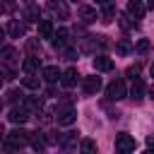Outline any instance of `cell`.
<instances>
[{
    "label": "cell",
    "instance_id": "6da1fadb",
    "mask_svg": "<svg viewBox=\"0 0 154 154\" xmlns=\"http://www.w3.org/2000/svg\"><path fill=\"white\" fill-rule=\"evenodd\" d=\"M5 140H7V147H10V149H22V147L29 142V132H26L24 128H14L10 135H5Z\"/></svg>",
    "mask_w": 154,
    "mask_h": 154
},
{
    "label": "cell",
    "instance_id": "7a4b0ae2",
    "mask_svg": "<svg viewBox=\"0 0 154 154\" xmlns=\"http://www.w3.org/2000/svg\"><path fill=\"white\" fill-rule=\"evenodd\" d=\"M106 96H108L111 101H120V99H125V96H128V87H125V82H123V79H113V82L106 87Z\"/></svg>",
    "mask_w": 154,
    "mask_h": 154
},
{
    "label": "cell",
    "instance_id": "3957f363",
    "mask_svg": "<svg viewBox=\"0 0 154 154\" xmlns=\"http://www.w3.org/2000/svg\"><path fill=\"white\" fill-rule=\"evenodd\" d=\"M135 147H137V142H135L132 135H128V132H118L116 135V149L118 152L128 154V152H135Z\"/></svg>",
    "mask_w": 154,
    "mask_h": 154
},
{
    "label": "cell",
    "instance_id": "277c9868",
    "mask_svg": "<svg viewBox=\"0 0 154 154\" xmlns=\"http://www.w3.org/2000/svg\"><path fill=\"white\" fill-rule=\"evenodd\" d=\"M144 91H147L144 82H142L140 77H135V79H132V87H130V99H132V101H142V99H144Z\"/></svg>",
    "mask_w": 154,
    "mask_h": 154
},
{
    "label": "cell",
    "instance_id": "5b68a950",
    "mask_svg": "<svg viewBox=\"0 0 154 154\" xmlns=\"http://www.w3.org/2000/svg\"><path fill=\"white\" fill-rule=\"evenodd\" d=\"M75 120H77V113L72 108H67V106L58 108V125H72Z\"/></svg>",
    "mask_w": 154,
    "mask_h": 154
},
{
    "label": "cell",
    "instance_id": "8992f818",
    "mask_svg": "<svg viewBox=\"0 0 154 154\" xmlns=\"http://www.w3.org/2000/svg\"><path fill=\"white\" fill-rule=\"evenodd\" d=\"M38 67H41V58H38V55H29V58L22 60V70L29 72V75H36Z\"/></svg>",
    "mask_w": 154,
    "mask_h": 154
},
{
    "label": "cell",
    "instance_id": "52a82bcc",
    "mask_svg": "<svg viewBox=\"0 0 154 154\" xmlns=\"http://www.w3.org/2000/svg\"><path fill=\"white\" fill-rule=\"evenodd\" d=\"M48 10H51L53 14H58L60 19H67V17H70V12H67V5H65L63 0H48Z\"/></svg>",
    "mask_w": 154,
    "mask_h": 154
},
{
    "label": "cell",
    "instance_id": "ba28073f",
    "mask_svg": "<svg viewBox=\"0 0 154 154\" xmlns=\"http://www.w3.org/2000/svg\"><path fill=\"white\" fill-rule=\"evenodd\" d=\"M128 14L135 17V19H142L144 17V2L142 0H130L128 2Z\"/></svg>",
    "mask_w": 154,
    "mask_h": 154
},
{
    "label": "cell",
    "instance_id": "9c48e42d",
    "mask_svg": "<svg viewBox=\"0 0 154 154\" xmlns=\"http://www.w3.org/2000/svg\"><path fill=\"white\" fill-rule=\"evenodd\" d=\"M79 19H82L84 24H91V22H96V19H99V14H96V10H94V7L82 5V7H79Z\"/></svg>",
    "mask_w": 154,
    "mask_h": 154
},
{
    "label": "cell",
    "instance_id": "30bf717a",
    "mask_svg": "<svg viewBox=\"0 0 154 154\" xmlns=\"http://www.w3.org/2000/svg\"><path fill=\"white\" fill-rule=\"evenodd\" d=\"M94 70H99V72H111V70H113V60L106 58V55H96V58H94Z\"/></svg>",
    "mask_w": 154,
    "mask_h": 154
},
{
    "label": "cell",
    "instance_id": "8fae6325",
    "mask_svg": "<svg viewBox=\"0 0 154 154\" xmlns=\"http://www.w3.org/2000/svg\"><path fill=\"white\" fill-rule=\"evenodd\" d=\"M0 58H2V63H5V65L14 67V63H17V51H14L12 46H5V48L0 51Z\"/></svg>",
    "mask_w": 154,
    "mask_h": 154
},
{
    "label": "cell",
    "instance_id": "7c38bea8",
    "mask_svg": "<svg viewBox=\"0 0 154 154\" xmlns=\"http://www.w3.org/2000/svg\"><path fill=\"white\" fill-rule=\"evenodd\" d=\"M77 77H79V75H77V70H75V67H70V70H65V72L60 75V82H63V87H67V89H70V87H75V84H77Z\"/></svg>",
    "mask_w": 154,
    "mask_h": 154
},
{
    "label": "cell",
    "instance_id": "4fadbf2b",
    "mask_svg": "<svg viewBox=\"0 0 154 154\" xmlns=\"http://www.w3.org/2000/svg\"><path fill=\"white\" fill-rule=\"evenodd\" d=\"M26 118H29V108H26V106L10 111V120H12V123H19V125H22V123H26Z\"/></svg>",
    "mask_w": 154,
    "mask_h": 154
},
{
    "label": "cell",
    "instance_id": "5bb4252c",
    "mask_svg": "<svg viewBox=\"0 0 154 154\" xmlns=\"http://www.w3.org/2000/svg\"><path fill=\"white\" fill-rule=\"evenodd\" d=\"M38 34H41V38H53V34H55L53 22L51 19H41L38 22Z\"/></svg>",
    "mask_w": 154,
    "mask_h": 154
},
{
    "label": "cell",
    "instance_id": "9a60e30c",
    "mask_svg": "<svg viewBox=\"0 0 154 154\" xmlns=\"http://www.w3.org/2000/svg\"><path fill=\"white\" fill-rule=\"evenodd\" d=\"M82 87H84L87 94H96V91L101 89V79H99V77H84Z\"/></svg>",
    "mask_w": 154,
    "mask_h": 154
},
{
    "label": "cell",
    "instance_id": "2e32d148",
    "mask_svg": "<svg viewBox=\"0 0 154 154\" xmlns=\"http://www.w3.org/2000/svg\"><path fill=\"white\" fill-rule=\"evenodd\" d=\"M7 34H10L12 38H19V36H24V24H22V22H17V19H12V22L7 24Z\"/></svg>",
    "mask_w": 154,
    "mask_h": 154
},
{
    "label": "cell",
    "instance_id": "e0dca14e",
    "mask_svg": "<svg viewBox=\"0 0 154 154\" xmlns=\"http://www.w3.org/2000/svg\"><path fill=\"white\" fill-rule=\"evenodd\" d=\"M60 75H63V72H60L55 65L43 67V77H46V82H51V84H53V82H58V79H60Z\"/></svg>",
    "mask_w": 154,
    "mask_h": 154
},
{
    "label": "cell",
    "instance_id": "ac0fdd59",
    "mask_svg": "<svg viewBox=\"0 0 154 154\" xmlns=\"http://www.w3.org/2000/svg\"><path fill=\"white\" fill-rule=\"evenodd\" d=\"M65 41H67V29H63V26H60V29L53 34V46H55V48H63V46H65Z\"/></svg>",
    "mask_w": 154,
    "mask_h": 154
},
{
    "label": "cell",
    "instance_id": "d6986e66",
    "mask_svg": "<svg viewBox=\"0 0 154 154\" xmlns=\"http://www.w3.org/2000/svg\"><path fill=\"white\" fill-rule=\"evenodd\" d=\"M22 84L26 89H38L41 87V79H38V75H29L26 72V77H22Z\"/></svg>",
    "mask_w": 154,
    "mask_h": 154
},
{
    "label": "cell",
    "instance_id": "ffe728a7",
    "mask_svg": "<svg viewBox=\"0 0 154 154\" xmlns=\"http://www.w3.org/2000/svg\"><path fill=\"white\" fill-rule=\"evenodd\" d=\"M29 142H31V147H34V149H38V152L46 147V142H43L41 132H34V135H29Z\"/></svg>",
    "mask_w": 154,
    "mask_h": 154
},
{
    "label": "cell",
    "instance_id": "44dd1931",
    "mask_svg": "<svg viewBox=\"0 0 154 154\" xmlns=\"http://www.w3.org/2000/svg\"><path fill=\"white\" fill-rule=\"evenodd\" d=\"M101 7H103V22H113V14H116L113 5H111V2H106V5H101Z\"/></svg>",
    "mask_w": 154,
    "mask_h": 154
},
{
    "label": "cell",
    "instance_id": "7402d4cb",
    "mask_svg": "<svg viewBox=\"0 0 154 154\" xmlns=\"http://www.w3.org/2000/svg\"><path fill=\"white\" fill-rule=\"evenodd\" d=\"M118 24H120L123 29H135V26H137V24H135V22L130 19V14H120V19H118Z\"/></svg>",
    "mask_w": 154,
    "mask_h": 154
},
{
    "label": "cell",
    "instance_id": "603a6c76",
    "mask_svg": "<svg viewBox=\"0 0 154 154\" xmlns=\"http://www.w3.org/2000/svg\"><path fill=\"white\" fill-rule=\"evenodd\" d=\"M26 51H29L31 55H38V53H41V46H38V41H36V38H29V41H26Z\"/></svg>",
    "mask_w": 154,
    "mask_h": 154
},
{
    "label": "cell",
    "instance_id": "cb8c5ba5",
    "mask_svg": "<svg viewBox=\"0 0 154 154\" xmlns=\"http://www.w3.org/2000/svg\"><path fill=\"white\" fill-rule=\"evenodd\" d=\"M147 51H149V41H147V38H140V41L135 43V53H140V55H144Z\"/></svg>",
    "mask_w": 154,
    "mask_h": 154
},
{
    "label": "cell",
    "instance_id": "d4e9b609",
    "mask_svg": "<svg viewBox=\"0 0 154 154\" xmlns=\"http://www.w3.org/2000/svg\"><path fill=\"white\" fill-rule=\"evenodd\" d=\"M82 152H87V154H91V152H96V142L94 140H82Z\"/></svg>",
    "mask_w": 154,
    "mask_h": 154
},
{
    "label": "cell",
    "instance_id": "484cf974",
    "mask_svg": "<svg viewBox=\"0 0 154 154\" xmlns=\"http://www.w3.org/2000/svg\"><path fill=\"white\" fill-rule=\"evenodd\" d=\"M116 51L118 53H130V51H135V46H130V41H118Z\"/></svg>",
    "mask_w": 154,
    "mask_h": 154
},
{
    "label": "cell",
    "instance_id": "4316f807",
    "mask_svg": "<svg viewBox=\"0 0 154 154\" xmlns=\"http://www.w3.org/2000/svg\"><path fill=\"white\" fill-rule=\"evenodd\" d=\"M41 103H43V99H26L24 101L26 108H41Z\"/></svg>",
    "mask_w": 154,
    "mask_h": 154
},
{
    "label": "cell",
    "instance_id": "83f0119b",
    "mask_svg": "<svg viewBox=\"0 0 154 154\" xmlns=\"http://www.w3.org/2000/svg\"><path fill=\"white\" fill-rule=\"evenodd\" d=\"M29 22H38V7L29 5Z\"/></svg>",
    "mask_w": 154,
    "mask_h": 154
},
{
    "label": "cell",
    "instance_id": "f1b7e54d",
    "mask_svg": "<svg viewBox=\"0 0 154 154\" xmlns=\"http://www.w3.org/2000/svg\"><path fill=\"white\" fill-rule=\"evenodd\" d=\"M7 96H10V99H12V101H24V99H22V96H24V94H22V91H17V89H12V91H10V94H7Z\"/></svg>",
    "mask_w": 154,
    "mask_h": 154
},
{
    "label": "cell",
    "instance_id": "f546056e",
    "mask_svg": "<svg viewBox=\"0 0 154 154\" xmlns=\"http://www.w3.org/2000/svg\"><path fill=\"white\" fill-rule=\"evenodd\" d=\"M149 99H152V101H154V84H152V87H149Z\"/></svg>",
    "mask_w": 154,
    "mask_h": 154
},
{
    "label": "cell",
    "instance_id": "4dcf8cb0",
    "mask_svg": "<svg viewBox=\"0 0 154 154\" xmlns=\"http://www.w3.org/2000/svg\"><path fill=\"white\" fill-rule=\"evenodd\" d=\"M2 2H5L7 7H12V5H14V0H2Z\"/></svg>",
    "mask_w": 154,
    "mask_h": 154
},
{
    "label": "cell",
    "instance_id": "1f68e13d",
    "mask_svg": "<svg viewBox=\"0 0 154 154\" xmlns=\"http://www.w3.org/2000/svg\"><path fill=\"white\" fill-rule=\"evenodd\" d=\"M5 41V29H0V43Z\"/></svg>",
    "mask_w": 154,
    "mask_h": 154
},
{
    "label": "cell",
    "instance_id": "d6a6232c",
    "mask_svg": "<svg viewBox=\"0 0 154 154\" xmlns=\"http://www.w3.org/2000/svg\"><path fill=\"white\" fill-rule=\"evenodd\" d=\"M5 137V128H2V123H0V140Z\"/></svg>",
    "mask_w": 154,
    "mask_h": 154
},
{
    "label": "cell",
    "instance_id": "836d02e7",
    "mask_svg": "<svg viewBox=\"0 0 154 154\" xmlns=\"http://www.w3.org/2000/svg\"><path fill=\"white\" fill-rule=\"evenodd\" d=\"M96 2H99V5H106V2H111V0H96Z\"/></svg>",
    "mask_w": 154,
    "mask_h": 154
},
{
    "label": "cell",
    "instance_id": "e575fe53",
    "mask_svg": "<svg viewBox=\"0 0 154 154\" xmlns=\"http://www.w3.org/2000/svg\"><path fill=\"white\" fill-rule=\"evenodd\" d=\"M147 5H149V7H152V10H154V0H149V2H147Z\"/></svg>",
    "mask_w": 154,
    "mask_h": 154
},
{
    "label": "cell",
    "instance_id": "d590c367",
    "mask_svg": "<svg viewBox=\"0 0 154 154\" xmlns=\"http://www.w3.org/2000/svg\"><path fill=\"white\" fill-rule=\"evenodd\" d=\"M0 111H2V99H0Z\"/></svg>",
    "mask_w": 154,
    "mask_h": 154
},
{
    "label": "cell",
    "instance_id": "8d00e7d4",
    "mask_svg": "<svg viewBox=\"0 0 154 154\" xmlns=\"http://www.w3.org/2000/svg\"><path fill=\"white\" fill-rule=\"evenodd\" d=\"M152 75H154V65H152Z\"/></svg>",
    "mask_w": 154,
    "mask_h": 154
},
{
    "label": "cell",
    "instance_id": "74e56055",
    "mask_svg": "<svg viewBox=\"0 0 154 154\" xmlns=\"http://www.w3.org/2000/svg\"><path fill=\"white\" fill-rule=\"evenodd\" d=\"M0 84H2V77H0Z\"/></svg>",
    "mask_w": 154,
    "mask_h": 154
},
{
    "label": "cell",
    "instance_id": "f35d334b",
    "mask_svg": "<svg viewBox=\"0 0 154 154\" xmlns=\"http://www.w3.org/2000/svg\"><path fill=\"white\" fill-rule=\"evenodd\" d=\"M75 2H77V0H75Z\"/></svg>",
    "mask_w": 154,
    "mask_h": 154
}]
</instances>
